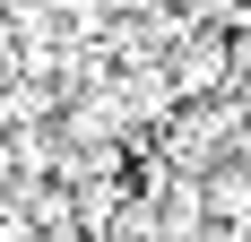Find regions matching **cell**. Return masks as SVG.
<instances>
[{
    "mask_svg": "<svg viewBox=\"0 0 251 242\" xmlns=\"http://www.w3.org/2000/svg\"><path fill=\"white\" fill-rule=\"evenodd\" d=\"M226 78H234V52L217 44V35H191V44H182V61H174V87H182V96L226 87Z\"/></svg>",
    "mask_w": 251,
    "mask_h": 242,
    "instance_id": "cell-1",
    "label": "cell"
},
{
    "mask_svg": "<svg viewBox=\"0 0 251 242\" xmlns=\"http://www.w3.org/2000/svg\"><path fill=\"white\" fill-rule=\"evenodd\" d=\"M208 225H234V234H251V173H208Z\"/></svg>",
    "mask_w": 251,
    "mask_h": 242,
    "instance_id": "cell-2",
    "label": "cell"
},
{
    "mask_svg": "<svg viewBox=\"0 0 251 242\" xmlns=\"http://www.w3.org/2000/svg\"><path fill=\"white\" fill-rule=\"evenodd\" d=\"M104 9H148V0H104Z\"/></svg>",
    "mask_w": 251,
    "mask_h": 242,
    "instance_id": "cell-3",
    "label": "cell"
}]
</instances>
